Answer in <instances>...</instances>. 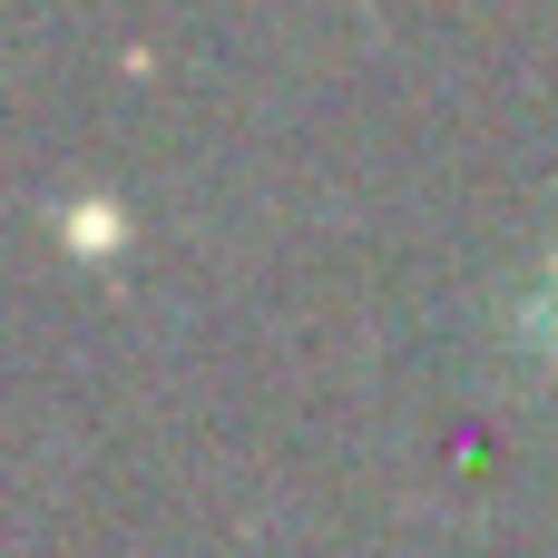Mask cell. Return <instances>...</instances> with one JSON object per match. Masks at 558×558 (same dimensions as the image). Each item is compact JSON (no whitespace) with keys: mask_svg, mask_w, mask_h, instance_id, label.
<instances>
[{"mask_svg":"<svg viewBox=\"0 0 558 558\" xmlns=\"http://www.w3.org/2000/svg\"><path fill=\"white\" fill-rule=\"evenodd\" d=\"M520 353H530V363H549V373H558V245L539 255V275H530V294H520Z\"/></svg>","mask_w":558,"mask_h":558,"instance_id":"6da1fadb","label":"cell"}]
</instances>
